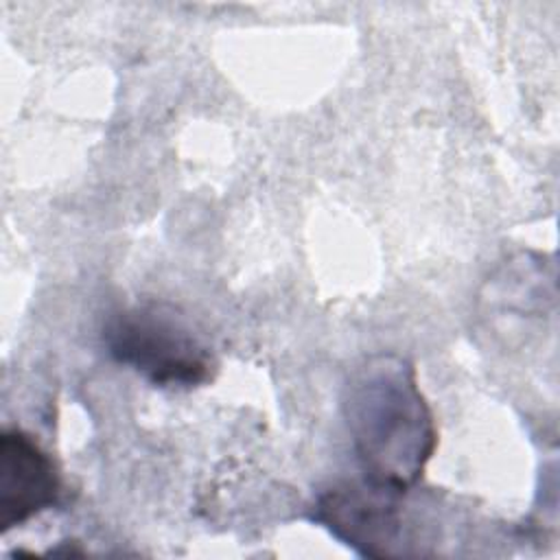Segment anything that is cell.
Instances as JSON below:
<instances>
[{"label": "cell", "mask_w": 560, "mask_h": 560, "mask_svg": "<svg viewBox=\"0 0 560 560\" xmlns=\"http://www.w3.org/2000/svg\"><path fill=\"white\" fill-rule=\"evenodd\" d=\"M341 409L363 479L405 494L438 446L433 411L416 368L396 352H378L352 368Z\"/></svg>", "instance_id": "obj_1"}, {"label": "cell", "mask_w": 560, "mask_h": 560, "mask_svg": "<svg viewBox=\"0 0 560 560\" xmlns=\"http://www.w3.org/2000/svg\"><path fill=\"white\" fill-rule=\"evenodd\" d=\"M107 354L155 387L190 389L217 370L203 337L173 304L140 300L112 311L103 324Z\"/></svg>", "instance_id": "obj_2"}, {"label": "cell", "mask_w": 560, "mask_h": 560, "mask_svg": "<svg viewBox=\"0 0 560 560\" xmlns=\"http://www.w3.org/2000/svg\"><path fill=\"white\" fill-rule=\"evenodd\" d=\"M400 497L368 479L337 483L317 497L311 518L361 556H398L402 553Z\"/></svg>", "instance_id": "obj_3"}, {"label": "cell", "mask_w": 560, "mask_h": 560, "mask_svg": "<svg viewBox=\"0 0 560 560\" xmlns=\"http://www.w3.org/2000/svg\"><path fill=\"white\" fill-rule=\"evenodd\" d=\"M61 475L37 440L13 427L0 433V532L59 503Z\"/></svg>", "instance_id": "obj_4"}]
</instances>
